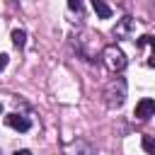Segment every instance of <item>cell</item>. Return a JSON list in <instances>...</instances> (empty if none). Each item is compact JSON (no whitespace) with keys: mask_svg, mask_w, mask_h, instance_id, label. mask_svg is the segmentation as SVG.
<instances>
[{"mask_svg":"<svg viewBox=\"0 0 155 155\" xmlns=\"http://www.w3.org/2000/svg\"><path fill=\"white\" fill-rule=\"evenodd\" d=\"M143 150H145L148 155H155V140H153L150 136H143Z\"/></svg>","mask_w":155,"mask_h":155,"instance_id":"cell-9","label":"cell"},{"mask_svg":"<svg viewBox=\"0 0 155 155\" xmlns=\"http://www.w3.org/2000/svg\"><path fill=\"white\" fill-rule=\"evenodd\" d=\"M7 61H10V56H7V53H0V70L7 65Z\"/></svg>","mask_w":155,"mask_h":155,"instance_id":"cell-12","label":"cell"},{"mask_svg":"<svg viewBox=\"0 0 155 155\" xmlns=\"http://www.w3.org/2000/svg\"><path fill=\"white\" fill-rule=\"evenodd\" d=\"M68 7H70L73 12H82V7H85V0H68Z\"/></svg>","mask_w":155,"mask_h":155,"instance_id":"cell-10","label":"cell"},{"mask_svg":"<svg viewBox=\"0 0 155 155\" xmlns=\"http://www.w3.org/2000/svg\"><path fill=\"white\" fill-rule=\"evenodd\" d=\"M136 119H140V121H145V119H150L153 114H155V99H150V97H145V99H140L138 104H136Z\"/></svg>","mask_w":155,"mask_h":155,"instance_id":"cell-4","label":"cell"},{"mask_svg":"<svg viewBox=\"0 0 155 155\" xmlns=\"http://www.w3.org/2000/svg\"><path fill=\"white\" fill-rule=\"evenodd\" d=\"M92 10L97 12L99 19H109V17H111V7H109L104 0H92Z\"/></svg>","mask_w":155,"mask_h":155,"instance_id":"cell-7","label":"cell"},{"mask_svg":"<svg viewBox=\"0 0 155 155\" xmlns=\"http://www.w3.org/2000/svg\"><path fill=\"white\" fill-rule=\"evenodd\" d=\"M24 41H27L24 29H15V31H12V44H15L17 48H22V46H24Z\"/></svg>","mask_w":155,"mask_h":155,"instance_id":"cell-8","label":"cell"},{"mask_svg":"<svg viewBox=\"0 0 155 155\" xmlns=\"http://www.w3.org/2000/svg\"><path fill=\"white\" fill-rule=\"evenodd\" d=\"M12 155H34V153H31V150H15Z\"/></svg>","mask_w":155,"mask_h":155,"instance_id":"cell-13","label":"cell"},{"mask_svg":"<svg viewBox=\"0 0 155 155\" xmlns=\"http://www.w3.org/2000/svg\"><path fill=\"white\" fill-rule=\"evenodd\" d=\"M5 124L12 126L15 131H22V133L31 128V121H29L27 116H22V114H7V116H5Z\"/></svg>","mask_w":155,"mask_h":155,"instance_id":"cell-5","label":"cell"},{"mask_svg":"<svg viewBox=\"0 0 155 155\" xmlns=\"http://www.w3.org/2000/svg\"><path fill=\"white\" fill-rule=\"evenodd\" d=\"M133 27H136V19L126 15V17H121V19L116 22V27H114L111 31H114L116 39H131V36H133Z\"/></svg>","mask_w":155,"mask_h":155,"instance_id":"cell-3","label":"cell"},{"mask_svg":"<svg viewBox=\"0 0 155 155\" xmlns=\"http://www.w3.org/2000/svg\"><path fill=\"white\" fill-rule=\"evenodd\" d=\"M104 102H107L109 109H119L126 102V80L124 78L109 80V85L104 87Z\"/></svg>","mask_w":155,"mask_h":155,"instance_id":"cell-1","label":"cell"},{"mask_svg":"<svg viewBox=\"0 0 155 155\" xmlns=\"http://www.w3.org/2000/svg\"><path fill=\"white\" fill-rule=\"evenodd\" d=\"M148 44H153V36H150V34H143V36L136 41V46H148Z\"/></svg>","mask_w":155,"mask_h":155,"instance_id":"cell-11","label":"cell"},{"mask_svg":"<svg viewBox=\"0 0 155 155\" xmlns=\"http://www.w3.org/2000/svg\"><path fill=\"white\" fill-rule=\"evenodd\" d=\"M0 114H2V102H0Z\"/></svg>","mask_w":155,"mask_h":155,"instance_id":"cell-14","label":"cell"},{"mask_svg":"<svg viewBox=\"0 0 155 155\" xmlns=\"http://www.w3.org/2000/svg\"><path fill=\"white\" fill-rule=\"evenodd\" d=\"M102 58H104V63L109 65V70H114V73H121L124 68H126V56H124V51L119 48V46H107L104 48V53H102Z\"/></svg>","mask_w":155,"mask_h":155,"instance_id":"cell-2","label":"cell"},{"mask_svg":"<svg viewBox=\"0 0 155 155\" xmlns=\"http://www.w3.org/2000/svg\"><path fill=\"white\" fill-rule=\"evenodd\" d=\"M65 155H94V148H92L87 140L78 138V140H73V143H70V148H68V153H65Z\"/></svg>","mask_w":155,"mask_h":155,"instance_id":"cell-6","label":"cell"}]
</instances>
